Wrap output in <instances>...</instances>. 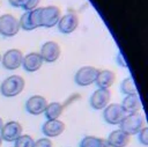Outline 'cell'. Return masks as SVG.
Instances as JSON below:
<instances>
[{
    "label": "cell",
    "instance_id": "cell-1",
    "mask_svg": "<svg viewBox=\"0 0 148 147\" xmlns=\"http://www.w3.org/2000/svg\"><path fill=\"white\" fill-rule=\"evenodd\" d=\"M25 86V81L21 75H10L5 79L0 86L1 95L5 97H15L20 95Z\"/></svg>",
    "mask_w": 148,
    "mask_h": 147
},
{
    "label": "cell",
    "instance_id": "cell-2",
    "mask_svg": "<svg viewBox=\"0 0 148 147\" xmlns=\"http://www.w3.org/2000/svg\"><path fill=\"white\" fill-rule=\"evenodd\" d=\"M120 130L124 131L126 134L130 137L133 134H138L140 130L145 127V119L143 116L140 112H134V113H127L125 118L121 120L119 124Z\"/></svg>",
    "mask_w": 148,
    "mask_h": 147
},
{
    "label": "cell",
    "instance_id": "cell-3",
    "mask_svg": "<svg viewBox=\"0 0 148 147\" xmlns=\"http://www.w3.org/2000/svg\"><path fill=\"white\" fill-rule=\"evenodd\" d=\"M61 17L60 8L57 6L40 7V27L52 28L58 24Z\"/></svg>",
    "mask_w": 148,
    "mask_h": 147
},
{
    "label": "cell",
    "instance_id": "cell-4",
    "mask_svg": "<svg viewBox=\"0 0 148 147\" xmlns=\"http://www.w3.org/2000/svg\"><path fill=\"white\" fill-rule=\"evenodd\" d=\"M20 31V22L12 14H3L0 16V35L5 37H13Z\"/></svg>",
    "mask_w": 148,
    "mask_h": 147
},
{
    "label": "cell",
    "instance_id": "cell-5",
    "mask_svg": "<svg viewBox=\"0 0 148 147\" xmlns=\"http://www.w3.org/2000/svg\"><path fill=\"white\" fill-rule=\"evenodd\" d=\"M98 74V69L94 66H83L81 68L77 69V72L75 73L74 76V81L77 86L81 87H86V86H90L96 81Z\"/></svg>",
    "mask_w": 148,
    "mask_h": 147
},
{
    "label": "cell",
    "instance_id": "cell-6",
    "mask_svg": "<svg viewBox=\"0 0 148 147\" xmlns=\"http://www.w3.org/2000/svg\"><path fill=\"white\" fill-rule=\"evenodd\" d=\"M126 115L127 113L124 111V109L121 108V105L119 103L108 104L103 111L104 120L111 125H119Z\"/></svg>",
    "mask_w": 148,
    "mask_h": 147
},
{
    "label": "cell",
    "instance_id": "cell-7",
    "mask_svg": "<svg viewBox=\"0 0 148 147\" xmlns=\"http://www.w3.org/2000/svg\"><path fill=\"white\" fill-rule=\"evenodd\" d=\"M22 61H23V53L18 49L7 50L1 57V64L8 71L17 69L20 66H22Z\"/></svg>",
    "mask_w": 148,
    "mask_h": 147
},
{
    "label": "cell",
    "instance_id": "cell-8",
    "mask_svg": "<svg viewBox=\"0 0 148 147\" xmlns=\"http://www.w3.org/2000/svg\"><path fill=\"white\" fill-rule=\"evenodd\" d=\"M20 28L30 31L40 27V7L25 12L20 19Z\"/></svg>",
    "mask_w": 148,
    "mask_h": 147
},
{
    "label": "cell",
    "instance_id": "cell-9",
    "mask_svg": "<svg viewBox=\"0 0 148 147\" xmlns=\"http://www.w3.org/2000/svg\"><path fill=\"white\" fill-rule=\"evenodd\" d=\"M43 61L46 63H54L59 59L60 54H61V49L59 46V44L54 41H47L45 42L42 47H40V52H39Z\"/></svg>",
    "mask_w": 148,
    "mask_h": 147
},
{
    "label": "cell",
    "instance_id": "cell-10",
    "mask_svg": "<svg viewBox=\"0 0 148 147\" xmlns=\"http://www.w3.org/2000/svg\"><path fill=\"white\" fill-rule=\"evenodd\" d=\"M22 132H23L22 125L16 120H10V122H7L6 124H3V126L0 131V135H1L2 140L12 142V141H15L18 137H21Z\"/></svg>",
    "mask_w": 148,
    "mask_h": 147
},
{
    "label": "cell",
    "instance_id": "cell-11",
    "mask_svg": "<svg viewBox=\"0 0 148 147\" xmlns=\"http://www.w3.org/2000/svg\"><path fill=\"white\" fill-rule=\"evenodd\" d=\"M111 100V91L109 89L98 88L90 96V105L95 110H103Z\"/></svg>",
    "mask_w": 148,
    "mask_h": 147
},
{
    "label": "cell",
    "instance_id": "cell-12",
    "mask_svg": "<svg viewBox=\"0 0 148 147\" xmlns=\"http://www.w3.org/2000/svg\"><path fill=\"white\" fill-rule=\"evenodd\" d=\"M46 106H47V100L40 95H34L29 97L25 102V110L34 116L44 113Z\"/></svg>",
    "mask_w": 148,
    "mask_h": 147
},
{
    "label": "cell",
    "instance_id": "cell-13",
    "mask_svg": "<svg viewBox=\"0 0 148 147\" xmlns=\"http://www.w3.org/2000/svg\"><path fill=\"white\" fill-rule=\"evenodd\" d=\"M79 25V17L75 13H67L60 17L58 22V29L62 34H72Z\"/></svg>",
    "mask_w": 148,
    "mask_h": 147
},
{
    "label": "cell",
    "instance_id": "cell-14",
    "mask_svg": "<svg viewBox=\"0 0 148 147\" xmlns=\"http://www.w3.org/2000/svg\"><path fill=\"white\" fill-rule=\"evenodd\" d=\"M66 128V125L64 122L59 120V119H53V120H46L43 126H42V131L45 134L46 138H56L59 137L60 134L64 133Z\"/></svg>",
    "mask_w": 148,
    "mask_h": 147
},
{
    "label": "cell",
    "instance_id": "cell-15",
    "mask_svg": "<svg viewBox=\"0 0 148 147\" xmlns=\"http://www.w3.org/2000/svg\"><path fill=\"white\" fill-rule=\"evenodd\" d=\"M43 59L39 54V52H30L25 56H23L22 66L27 72H36L38 71L43 65Z\"/></svg>",
    "mask_w": 148,
    "mask_h": 147
},
{
    "label": "cell",
    "instance_id": "cell-16",
    "mask_svg": "<svg viewBox=\"0 0 148 147\" xmlns=\"http://www.w3.org/2000/svg\"><path fill=\"white\" fill-rule=\"evenodd\" d=\"M130 140H131V137L126 134L124 131H121L120 128L112 131L106 139L110 147H126L130 144Z\"/></svg>",
    "mask_w": 148,
    "mask_h": 147
},
{
    "label": "cell",
    "instance_id": "cell-17",
    "mask_svg": "<svg viewBox=\"0 0 148 147\" xmlns=\"http://www.w3.org/2000/svg\"><path fill=\"white\" fill-rule=\"evenodd\" d=\"M121 108L126 113H134V112H140L142 109V102L139 97L138 94L133 95H126V97L121 102Z\"/></svg>",
    "mask_w": 148,
    "mask_h": 147
},
{
    "label": "cell",
    "instance_id": "cell-18",
    "mask_svg": "<svg viewBox=\"0 0 148 147\" xmlns=\"http://www.w3.org/2000/svg\"><path fill=\"white\" fill-rule=\"evenodd\" d=\"M114 81H116L114 72H112L110 69H102V71H98L95 83L97 84L98 88L109 89L114 83Z\"/></svg>",
    "mask_w": 148,
    "mask_h": 147
},
{
    "label": "cell",
    "instance_id": "cell-19",
    "mask_svg": "<svg viewBox=\"0 0 148 147\" xmlns=\"http://www.w3.org/2000/svg\"><path fill=\"white\" fill-rule=\"evenodd\" d=\"M64 104L59 103V102H51L47 103V106L44 111V115L46 117L47 120H53V119H59V117L61 116L62 111H64Z\"/></svg>",
    "mask_w": 148,
    "mask_h": 147
},
{
    "label": "cell",
    "instance_id": "cell-20",
    "mask_svg": "<svg viewBox=\"0 0 148 147\" xmlns=\"http://www.w3.org/2000/svg\"><path fill=\"white\" fill-rule=\"evenodd\" d=\"M80 147H110V145L108 144L106 139L94 135H87L81 140Z\"/></svg>",
    "mask_w": 148,
    "mask_h": 147
},
{
    "label": "cell",
    "instance_id": "cell-21",
    "mask_svg": "<svg viewBox=\"0 0 148 147\" xmlns=\"http://www.w3.org/2000/svg\"><path fill=\"white\" fill-rule=\"evenodd\" d=\"M120 90L123 94L125 95H133V94H138L134 80L132 78H126L121 81L120 83Z\"/></svg>",
    "mask_w": 148,
    "mask_h": 147
},
{
    "label": "cell",
    "instance_id": "cell-22",
    "mask_svg": "<svg viewBox=\"0 0 148 147\" xmlns=\"http://www.w3.org/2000/svg\"><path fill=\"white\" fill-rule=\"evenodd\" d=\"M14 147H34L35 140L29 134H22L14 141Z\"/></svg>",
    "mask_w": 148,
    "mask_h": 147
},
{
    "label": "cell",
    "instance_id": "cell-23",
    "mask_svg": "<svg viewBox=\"0 0 148 147\" xmlns=\"http://www.w3.org/2000/svg\"><path fill=\"white\" fill-rule=\"evenodd\" d=\"M39 2H40V0H24L21 8H23L25 12H29V10H32V9L37 8Z\"/></svg>",
    "mask_w": 148,
    "mask_h": 147
},
{
    "label": "cell",
    "instance_id": "cell-24",
    "mask_svg": "<svg viewBox=\"0 0 148 147\" xmlns=\"http://www.w3.org/2000/svg\"><path fill=\"white\" fill-rule=\"evenodd\" d=\"M34 147H53V142L50 138H40L35 141Z\"/></svg>",
    "mask_w": 148,
    "mask_h": 147
},
{
    "label": "cell",
    "instance_id": "cell-25",
    "mask_svg": "<svg viewBox=\"0 0 148 147\" xmlns=\"http://www.w3.org/2000/svg\"><path fill=\"white\" fill-rule=\"evenodd\" d=\"M139 134V141L141 145L146 146L148 144V128L145 126L142 130H140V132L138 133Z\"/></svg>",
    "mask_w": 148,
    "mask_h": 147
},
{
    "label": "cell",
    "instance_id": "cell-26",
    "mask_svg": "<svg viewBox=\"0 0 148 147\" xmlns=\"http://www.w3.org/2000/svg\"><path fill=\"white\" fill-rule=\"evenodd\" d=\"M8 1H9V3H10L13 7L18 8V7H22V3H23L24 0H8Z\"/></svg>",
    "mask_w": 148,
    "mask_h": 147
},
{
    "label": "cell",
    "instance_id": "cell-27",
    "mask_svg": "<svg viewBox=\"0 0 148 147\" xmlns=\"http://www.w3.org/2000/svg\"><path fill=\"white\" fill-rule=\"evenodd\" d=\"M117 59H118V63H119V65H120V66L126 67V63L124 61V57H123V54H121V53H119V54H118Z\"/></svg>",
    "mask_w": 148,
    "mask_h": 147
},
{
    "label": "cell",
    "instance_id": "cell-28",
    "mask_svg": "<svg viewBox=\"0 0 148 147\" xmlns=\"http://www.w3.org/2000/svg\"><path fill=\"white\" fill-rule=\"evenodd\" d=\"M2 126H3V120H2V118L0 117V131H1V128H2Z\"/></svg>",
    "mask_w": 148,
    "mask_h": 147
},
{
    "label": "cell",
    "instance_id": "cell-29",
    "mask_svg": "<svg viewBox=\"0 0 148 147\" xmlns=\"http://www.w3.org/2000/svg\"><path fill=\"white\" fill-rule=\"evenodd\" d=\"M2 142H3V140H2V138H1V135H0V147L2 146Z\"/></svg>",
    "mask_w": 148,
    "mask_h": 147
},
{
    "label": "cell",
    "instance_id": "cell-30",
    "mask_svg": "<svg viewBox=\"0 0 148 147\" xmlns=\"http://www.w3.org/2000/svg\"><path fill=\"white\" fill-rule=\"evenodd\" d=\"M0 63H1V54H0Z\"/></svg>",
    "mask_w": 148,
    "mask_h": 147
}]
</instances>
